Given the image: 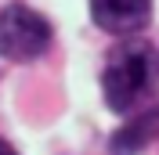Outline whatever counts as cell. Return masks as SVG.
Returning a JSON list of instances; mask_svg holds the SVG:
<instances>
[{
    "label": "cell",
    "mask_w": 159,
    "mask_h": 155,
    "mask_svg": "<svg viewBox=\"0 0 159 155\" xmlns=\"http://www.w3.org/2000/svg\"><path fill=\"white\" fill-rule=\"evenodd\" d=\"M159 65H156V51L141 40H130V43H119L116 51H109V61H105V72H101V90H105V101L116 112H130V108L145 101L148 90L156 87Z\"/></svg>",
    "instance_id": "6da1fadb"
},
{
    "label": "cell",
    "mask_w": 159,
    "mask_h": 155,
    "mask_svg": "<svg viewBox=\"0 0 159 155\" xmlns=\"http://www.w3.org/2000/svg\"><path fill=\"white\" fill-rule=\"evenodd\" d=\"M51 47V25L40 11L25 4H7L0 11V58L33 61Z\"/></svg>",
    "instance_id": "7a4b0ae2"
},
{
    "label": "cell",
    "mask_w": 159,
    "mask_h": 155,
    "mask_svg": "<svg viewBox=\"0 0 159 155\" xmlns=\"http://www.w3.org/2000/svg\"><path fill=\"white\" fill-rule=\"evenodd\" d=\"M90 15L105 33H138L152 15V0H90Z\"/></svg>",
    "instance_id": "3957f363"
},
{
    "label": "cell",
    "mask_w": 159,
    "mask_h": 155,
    "mask_svg": "<svg viewBox=\"0 0 159 155\" xmlns=\"http://www.w3.org/2000/svg\"><path fill=\"white\" fill-rule=\"evenodd\" d=\"M156 134H159V108H145L130 123H123V130H116L112 152L116 155H134V152H141V148L148 144Z\"/></svg>",
    "instance_id": "277c9868"
},
{
    "label": "cell",
    "mask_w": 159,
    "mask_h": 155,
    "mask_svg": "<svg viewBox=\"0 0 159 155\" xmlns=\"http://www.w3.org/2000/svg\"><path fill=\"white\" fill-rule=\"evenodd\" d=\"M0 155H15V148H11L7 141H4V137H0Z\"/></svg>",
    "instance_id": "5b68a950"
}]
</instances>
